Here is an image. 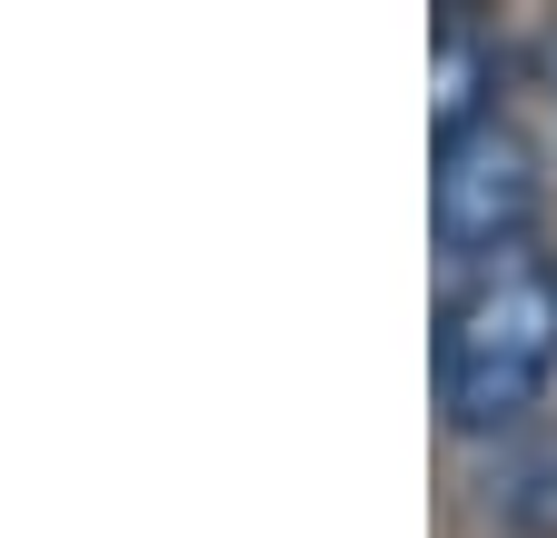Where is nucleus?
<instances>
[{
  "mask_svg": "<svg viewBox=\"0 0 557 538\" xmlns=\"http://www.w3.org/2000/svg\"><path fill=\"white\" fill-rule=\"evenodd\" d=\"M547 210V170L518 130L487 110L468 130H438V170H429V230H438V259L468 269V259H498L537 230Z\"/></svg>",
  "mask_w": 557,
  "mask_h": 538,
  "instance_id": "2",
  "label": "nucleus"
},
{
  "mask_svg": "<svg viewBox=\"0 0 557 538\" xmlns=\"http://www.w3.org/2000/svg\"><path fill=\"white\" fill-rule=\"evenodd\" d=\"M557 389V259L547 249H498L468 259V280L438 309V409L468 439L528 429Z\"/></svg>",
  "mask_w": 557,
  "mask_h": 538,
  "instance_id": "1",
  "label": "nucleus"
},
{
  "mask_svg": "<svg viewBox=\"0 0 557 538\" xmlns=\"http://www.w3.org/2000/svg\"><path fill=\"white\" fill-rule=\"evenodd\" d=\"M498 110V40H478L468 11H438V90H429V140Z\"/></svg>",
  "mask_w": 557,
  "mask_h": 538,
  "instance_id": "4",
  "label": "nucleus"
},
{
  "mask_svg": "<svg viewBox=\"0 0 557 538\" xmlns=\"http://www.w3.org/2000/svg\"><path fill=\"white\" fill-rule=\"evenodd\" d=\"M478 509L508 538H557V429H498L478 458Z\"/></svg>",
  "mask_w": 557,
  "mask_h": 538,
  "instance_id": "3",
  "label": "nucleus"
}]
</instances>
